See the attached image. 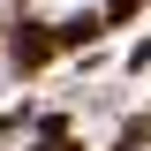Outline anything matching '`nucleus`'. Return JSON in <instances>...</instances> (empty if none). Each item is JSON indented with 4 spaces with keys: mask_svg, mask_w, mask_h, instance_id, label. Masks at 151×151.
<instances>
[{
    "mask_svg": "<svg viewBox=\"0 0 151 151\" xmlns=\"http://www.w3.org/2000/svg\"><path fill=\"white\" fill-rule=\"evenodd\" d=\"M23 8H30L38 23H83V15H98L106 0H23Z\"/></svg>",
    "mask_w": 151,
    "mask_h": 151,
    "instance_id": "obj_1",
    "label": "nucleus"
},
{
    "mask_svg": "<svg viewBox=\"0 0 151 151\" xmlns=\"http://www.w3.org/2000/svg\"><path fill=\"white\" fill-rule=\"evenodd\" d=\"M8 8H15V0H0V15H8Z\"/></svg>",
    "mask_w": 151,
    "mask_h": 151,
    "instance_id": "obj_2",
    "label": "nucleus"
}]
</instances>
